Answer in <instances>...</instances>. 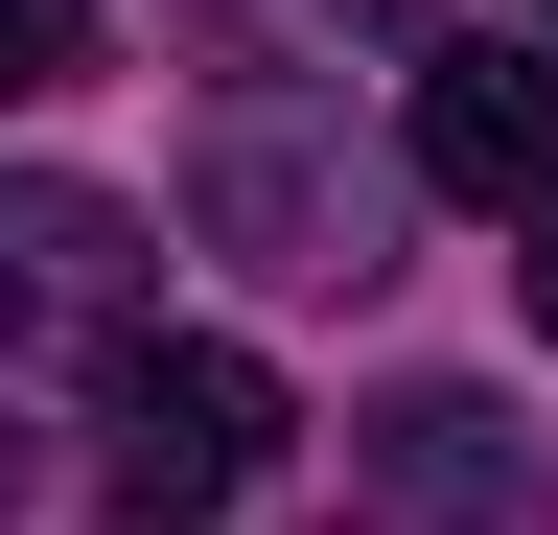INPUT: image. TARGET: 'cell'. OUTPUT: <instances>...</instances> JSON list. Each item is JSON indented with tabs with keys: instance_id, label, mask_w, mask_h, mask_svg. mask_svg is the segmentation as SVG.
Listing matches in <instances>:
<instances>
[{
	"instance_id": "cell-1",
	"label": "cell",
	"mask_w": 558,
	"mask_h": 535,
	"mask_svg": "<svg viewBox=\"0 0 558 535\" xmlns=\"http://www.w3.org/2000/svg\"><path fill=\"white\" fill-rule=\"evenodd\" d=\"M94 373H117V512H140V535L233 512L256 465H279V373L209 350V326H140V350H94Z\"/></svg>"
},
{
	"instance_id": "cell-2",
	"label": "cell",
	"mask_w": 558,
	"mask_h": 535,
	"mask_svg": "<svg viewBox=\"0 0 558 535\" xmlns=\"http://www.w3.org/2000/svg\"><path fill=\"white\" fill-rule=\"evenodd\" d=\"M418 186H442V210H558V71H535V24L418 47Z\"/></svg>"
},
{
	"instance_id": "cell-3",
	"label": "cell",
	"mask_w": 558,
	"mask_h": 535,
	"mask_svg": "<svg viewBox=\"0 0 558 535\" xmlns=\"http://www.w3.org/2000/svg\"><path fill=\"white\" fill-rule=\"evenodd\" d=\"M0 350H140V210L117 186H0Z\"/></svg>"
},
{
	"instance_id": "cell-4",
	"label": "cell",
	"mask_w": 558,
	"mask_h": 535,
	"mask_svg": "<svg viewBox=\"0 0 558 535\" xmlns=\"http://www.w3.org/2000/svg\"><path fill=\"white\" fill-rule=\"evenodd\" d=\"M373 442H396V489H418V512H488V489H512V465H488V396H396Z\"/></svg>"
},
{
	"instance_id": "cell-5",
	"label": "cell",
	"mask_w": 558,
	"mask_h": 535,
	"mask_svg": "<svg viewBox=\"0 0 558 535\" xmlns=\"http://www.w3.org/2000/svg\"><path fill=\"white\" fill-rule=\"evenodd\" d=\"M47 47H70V0H0V94H24V71H47Z\"/></svg>"
},
{
	"instance_id": "cell-6",
	"label": "cell",
	"mask_w": 558,
	"mask_h": 535,
	"mask_svg": "<svg viewBox=\"0 0 558 535\" xmlns=\"http://www.w3.org/2000/svg\"><path fill=\"white\" fill-rule=\"evenodd\" d=\"M512 233H535V256H512V280H535V350H558V210H512Z\"/></svg>"
},
{
	"instance_id": "cell-7",
	"label": "cell",
	"mask_w": 558,
	"mask_h": 535,
	"mask_svg": "<svg viewBox=\"0 0 558 535\" xmlns=\"http://www.w3.org/2000/svg\"><path fill=\"white\" fill-rule=\"evenodd\" d=\"M512 24H558V0H512Z\"/></svg>"
}]
</instances>
